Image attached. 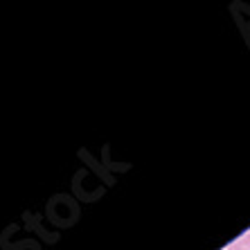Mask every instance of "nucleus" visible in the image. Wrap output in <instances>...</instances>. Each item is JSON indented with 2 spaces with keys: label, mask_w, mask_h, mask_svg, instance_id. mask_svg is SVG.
<instances>
[{
  "label": "nucleus",
  "mask_w": 250,
  "mask_h": 250,
  "mask_svg": "<svg viewBox=\"0 0 250 250\" xmlns=\"http://www.w3.org/2000/svg\"><path fill=\"white\" fill-rule=\"evenodd\" d=\"M228 250H250V232L248 234H241V237H239Z\"/></svg>",
  "instance_id": "f257e3e1"
}]
</instances>
